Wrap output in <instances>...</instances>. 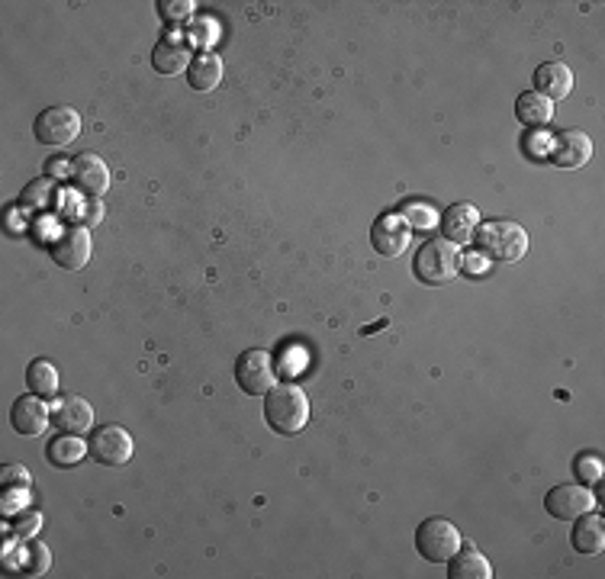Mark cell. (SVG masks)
<instances>
[{
    "instance_id": "8992f818",
    "label": "cell",
    "mask_w": 605,
    "mask_h": 579,
    "mask_svg": "<svg viewBox=\"0 0 605 579\" xmlns=\"http://www.w3.org/2000/svg\"><path fill=\"white\" fill-rule=\"evenodd\" d=\"M235 383H239V390L248 393V396H261V393H268L271 386L277 383L274 358H271L268 351H261V348L245 351L242 358L235 361Z\"/></svg>"
},
{
    "instance_id": "cb8c5ba5",
    "label": "cell",
    "mask_w": 605,
    "mask_h": 579,
    "mask_svg": "<svg viewBox=\"0 0 605 579\" xmlns=\"http://www.w3.org/2000/svg\"><path fill=\"white\" fill-rule=\"evenodd\" d=\"M400 219L406 222V226H412V229H432L435 222H438V216H435V210H432L429 203H403Z\"/></svg>"
},
{
    "instance_id": "30bf717a",
    "label": "cell",
    "mask_w": 605,
    "mask_h": 579,
    "mask_svg": "<svg viewBox=\"0 0 605 579\" xmlns=\"http://www.w3.org/2000/svg\"><path fill=\"white\" fill-rule=\"evenodd\" d=\"M596 496L589 493L586 486H573V483H564V486H554L548 496H544V509H548L551 518H560V522H573V518L586 515L593 509Z\"/></svg>"
},
{
    "instance_id": "e0dca14e",
    "label": "cell",
    "mask_w": 605,
    "mask_h": 579,
    "mask_svg": "<svg viewBox=\"0 0 605 579\" xmlns=\"http://www.w3.org/2000/svg\"><path fill=\"white\" fill-rule=\"evenodd\" d=\"M190 62H194V58H190V46L177 36H165L152 52V68L158 74H181Z\"/></svg>"
},
{
    "instance_id": "4316f807",
    "label": "cell",
    "mask_w": 605,
    "mask_h": 579,
    "mask_svg": "<svg viewBox=\"0 0 605 579\" xmlns=\"http://www.w3.org/2000/svg\"><path fill=\"white\" fill-rule=\"evenodd\" d=\"M49 570V547L42 544H33L26 554V576H39Z\"/></svg>"
},
{
    "instance_id": "ffe728a7",
    "label": "cell",
    "mask_w": 605,
    "mask_h": 579,
    "mask_svg": "<svg viewBox=\"0 0 605 579\" xmlns=\"http://www.w3.org/2000/svg\"><path fill=\"white\" fill-rule=\"evenodd\" d=\"M187 81L200 94L213 91V87H219V81H223V58L213 52H200L187 68Z\"/></svg>"
},
{
    "instance_id": "9c48e42d",
    "label": "cell",
    "mask_w": 605,
    "mask_h": 579,
    "mask_svg": "<svg viewBox=\"0 0 605 579\" xmlns=\"http://www.w3.org/2000/svg\"><path fill=\"white\" fill-rule=\"evenodd\" d=\"M49 255L62 271H81L87 258H91V235H87L84 226H65L49 242Z\"/></svg>"
},
{
    "instance_id": "44dd1931",
    "label": "cell",
    "mask_w": 605,
    "mask_h": 579,
    "mask_svg": "<svg viewBox=\"0 0 605 579\" xmlns=\"http://www.w3.org/2000/svg\"><path fill=\"white\" fill-rule=\"evenodd\" d=\"M84 454H87V444L81 441V435H68V432H62L58 438H52V441H49V448H46L49 464L58 467V470L75 467Z\"/></svg>"
},
{
    "instance_id": "7c38bea8",
    "label": "cell",
    "mask_w": 605,
    "mask_h": 579,
    "mask_svg": "<svg viewBox=\"0 0 605 579\" xmlns=\"http://www.w3.org/2000/svg\"><path fill=\"white\" fill-rule=\"evenodd\" d=\"M49 422H52V412L46 406V399L36 396V393L20 396L10 409V425L26 438H39L42 432H46Z\"/></svg>"
},
{
    "instance_id": "d6986e66",
    "label": "cell",
    "mask_w": 605,
    "mask_h": 579,
    "mask_svg": "<svg viewBox=\"0 0 605 579\" xmlns=\"http://www.w3.org/2000/svg\"><path fill=\"white\" fill-rule=\"evenodd\" d=\"M573 522L577 525H573L570 541L577 547V554H599L605 547V518L586 512L580 518H573Z\"/></svg>"
},
{
    "instance_id": "ba28073f",
    "label": "cell",
    "mask_w": 605,
    "mask_h": 579,
    "mask_svg": "<svg viewBox=\"0 0 605 579\" xmlns=\"http://www.w3.org/2000/svg\"><path fill=\"white\" fill-rule=\"evenodd\" d=\"M68 181L78 193L91 200H100L103 193L110 190V168L107 161L94 152H81L78 158H71V171H68Z\"/></svg>"
},
{
    "instance_id": "f546056e",
    "label": "cell",
    "mask_w": 605,
    "mask_h": 579,
    "mask_svg": "<svg viewBox=\"0 0 605 579\" xmlns=\"http://www.w3.org/2000/svg\"><path fill=\"white\" fill-rule=\"evenodd\" d=\"M103 219V206L94 200V203H87L84 206V222H87V226H94V222H100Z\"/></svg>"
},
{
    "instance_id": "d4e9b609",
    "label": "cell",
    "mask_w": 605,
    "mask_h": 579,
    "mask_svg": "<svg viewBox=\"0 0 605 579\" xmlns=\"http://www.w3.org/2000/svg\"><path fill=\"white\" fill-rule=\"evenodd\" d=\"M49 197H52V177H39V181H33L23 190L20 203L26 206V210H46Z\"/></svg>"
},
{
    "instance_id": "2e32d148",
    "label": "cell",
    "mask_w": 605,
    "mask_h": 579,
    "mask_svg": "<svg viewBox=\"0 0 605 579\" xmlns=\"http://www.w3.org/2000/svg\"><path fill=\"white\" fill-rule=\"evenodd\" d=\"M535 91L548 100H564L573 91V71L564 62H544L535 68Z\"/></svg>"
},
{
    "instance_id": "603a6c76",
    "label": "cell",
    "mask_w": 605,
    "mask_h": 579,
    "mask_svg": "<svg viewBox=\"0 0 605 579\" xmlns=\"http://www.w3.org/2000/svg\"><path fill=\"white\" fill-rule=\"evenodd\" d=\"M26 386L29 393H36L42 399H52L58 393V370L52 361L46 358H36L33 364L26 367Z\"/></svg>"
},
{
    "instance_id": "6da1fadb",
    "label": "cell",
    "mask_w": 605,
    "mask_h": 579,
    "mask_svg": "<svg viewBox=\"0 0 605 579\" xmlns=\"http://www.w3.org/2000/svg\"><path fill=\"white\" fill-rule=\"evenodd\" d=\"M264 419L277 435H300L309 422L306 393L293 383H274L264 396Z\"/></svg>"
},
{
    "instance_id": "4fadbf2b",
    "label": "cell",
    "mask_w": 605,
    "mask_h": 579,
    "mask_svg": "<svg viewBox=\"0 0 605 579\" xmlns=\"http://www.w3.org/2000/svg\"><path fill=\"white\" fill-rule=\"evenodd\" d=\"M52 422L68 435H84L94 428V406L84 396H62L52 412Z\"/></svg>"
},
{
    "instance_id": "9a60e30c",
    "label": "cell",
    "mask_w": 605,
    "mask_h": 579,
    "mask_svg": "<svg viewBox=\"0 0 605 579\" xmlns=\"http://www.w3.org/2000/svg\"><path fill=\"white\" fill-rule=\"evenodd\" d=\"M477 226H480V213H477V206H470V203H454L451 210L441 216V232H445V239L454 242L457 248L474 239Z\"/></svg>"
},
{
    "instance_id": "3957f363",
    "label": "cell",
    "mask_w": 605,
    "mask_h": 579,
    "mask_svg": "<svg viewBox=\"0 0 605 579\" xmlns=\"http://www.w3.org/2000/svg\"><path fill=\"white\" fill-rule=\"evenodd\" d=\"M464 271V258L461 251H457L454 242L448 239H432L419 248L416 255V277L422 284H432V287H441V284H451V280Z\"/></svg>"
},
{
    "instance_id": "52a82bcc",
    "label": "cell",
    "mask_w": 605,
    "mask_h": 579,
    "mask_svg": "<svg viewBox=\"0 0 605 579\" xmlns=\"http://www.w3.org/2000/svg\"><path fill=\"white\" fill-rule=\"evenodd\" d=\"M36 139L42 145H52V148H62L68 142H75L81 136V116L78 110L71 107H49L36 116Z\"/></svg>"
},
{
    "instance_id": "8fae6325",
    "label": "cell",
    "mask_w": 605,
    "mask_h": 579,
    "mask_svg": "<svg viewBox=\"0 0 605 579\" xmlns=\"http://www.w3.org/2000/svg\"><path fill=\"white\" fill-rule=\"evenodd\" d=\"M593 158V139L580 129H564L551 139V161L557 168H583Z\"/></svg>"
},
{
    "instance_id": "277c9868",
    "label": "cell",
    "mask_w": 605,
    "mask_h": 579,
    "mask_svg": "<svg viewBox=\"0 0 605 579\" xmlns=\"http://www.w3.org/2000/svg\"><path fill=\"white\" fill-rule=\"evenodd\" d=\"M457 547H461V531L448 518L432 515L416 528V551L429 563H448Z\"/></svg>"
},
{
    "instance_id": "484cf974",
    "label": "cell",
    "mask_w": 605,
    "mask_h": 579,
    "mask_svg": "<svg viewBox=\"0 0 605 579\" xmlns=\"http://www.w3.org/2000/svg\"><path fill=\"white\" fill-rule=\"evenodd\" d=\"M577 477L583 480V483H599V477H602V460L596 457V454H580L577 457Z\"/></svg>"
},
{
    "instance_id": "5b68a950",
    "label": "cell",
    "mask_w": 605,
    "mask_h": 579,
    "mask_svg": "<svg viewBox=\"0 0 605 579\" xmlns=\"http://www.w3.org/2000/svg\"><path fill=\"white\" fill-rule=\"evenodd\" d=\"M87 454H91L100 467H123L132 457V435L123 425H100L94 428L91 441H87Z\"/></svg>"
},
{
    "instance_id": "ac0fdd59",
    "label": "cell",
    "mask_w": 605,
    "mask_h": 579,
    "mask_svg": "<svg viewBox=\"0 0 605 579\" xmlns=\"http://www.w3.org/2000/svg\"><path fill=\"white\" fill-rule=\"evenodd\" d=\"M448 576L451 579H490V560H486L474 544H461L448 560Z\"/></svg>"
},
{
    "instance_id": "7a4b0ae2",
    "label": "cell",
    "mask_w": 605,
    "mask_h": 579,
    "mask_svg": "<svg viewBox=\"0 0 605 579\" xmlns=\"http://www.w3.org/2000/svg\"><path fill=\"white\" fill-rule=\"evenodd\" d=\"M474 242L483 258L499 261V264H515L525 258L528 251V232L519 222H483L474 232Z\"/></svg>"
},
{
    "instance_id": "5bb4252c",
    "label": "cell",
    "mask_w": 605,
    "mask_h": 579,
    "mask_svg": "<svg viewBox=\"0 0 605 579\" xmlns=\"http://www.w3.org/2000/svg\"><path fill=\"white\" fill-rule=\"evenodd\" d=\"M371 245L380 251L383 258H400L409 248V226L400 216H383L374 222V229H371Z\"/></svg>"
},
{
    "instance_id": "83f0119b",
    "label": "cell",
    "mask_w": 605,
    "mask_h": 579,
    "mask_svg": "<svg viewBox=\"0 0 605 579\" xmlns=\"http://www.w3.org/2000/svg\"><path fill=\"white\" fill-rule=\"evenodd\" d=\"M161 13H165L168 20H181V17H187L190 10H194V4L190 0H161Z\"/></svg>"
},
{
    "instance_id": "7402d4cb",
    "label": "cell",
    "mask_w": 605,
    "mask_h": 579,
    "mask_svg": "<svg viewBox=\"0 0 605 579\" xmlns=\"http://www.w3.org/2000/svg\"><path fill=\"white\" fill-rule=\"evenodd\" d=\"M515 116H519V123L525 126H544L554 116V107L548 97H541L538 91H525L519 94V100H515Z\"/></svg>"
},
{
    "instance_id": "f1b7e54d",
    "label": "cell",
    "mask_w": 605,
    "mask_h": 579,
    "mask_svg": "<svg viewBox=\"0 0 605 579\" xmlns=\"http://www.w3.org/2000/svg\"><path fill=\"white\" fill-rule=\"evenodd\" d=\"M13 480H20V483H29V477H26V473H23V467H17V464H7L4 467V473H0V483H13Z\"/></svg>"
}]
</instances>
